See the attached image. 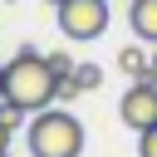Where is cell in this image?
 I'll use <instances>...</instances> for the list:
<instances>
[{"instance_id":"cell-8","label":"cell","mask_w":157,"mask_h":157,"mask_svg":"<svg viewBox=\"0 0 157 157\" xmlns=\"http://www.w3.org/2000/svg\"><path fill=\"white\" fill-rule=\"evenodd\" d=\"M44 59H49V69H54V78H69V74H74V59H69L64 49H54V54H44Z\"/></svg>"},{"instance_id":"cell-7","label":"cell","mask_w":157,"mask_h":157,"mask_svg":"<svg viewBox=\"0 0 157 157\" xmlns=\"http://www.w3.org/2000/svg\"><path fill=\"white\" fill-rule=\"evenodd\" d=\"M74 83L88 93V88H98V83H103V69H98V64H74Z\"/></svg>"},{"instance_id":"cell-3","label":"cell","mask_w":157,"mask_h":157,"mask_svg":"<svg viewBox=\"0 0 157 157\" xmlns=\"http://www.w3.org/2000/svg\"><path fill=\"white\" fill-rule=\"evenodd\" d=\"M54 15H59V34L64 39H98L103 29H108V0H64V5H54Z\"/></svg>"},{"instance_id":"cell-12","label":"cell","mask_w":157,"mask_h":157,"mask_svg":"<svg viewBox=\"0 0 157 157\" xmlns=\"http://www.w3.org/2000/svg\"><path fill=\"white\" fill-rule=\"evenodd\" d=\"M142 78H152V83H157V49L147 54V74H142Z\"/></svg>"},{"instance_id":"cell-9","label":"cell","mask_w":157,"mask_h":157,"mask_svg":"<svg viewBox=\"0 0 157 157\" xmlns=\"http://www.w3.org/2000/svg\"><path fill=\"white\" fill-rule=\"evenodd\" d=\"M137 152H142V157H157V123H152L147 132H137Z\"/></svg>"},{"instance_id":"cell-2","label":"cell","mask_w":157,"mask_h":157,"mask_svg":"<svg viewBox=\"0 0 157 157\" xmlns=\"http://www.w3.org/2000/svg\"><path fill=\"white\" fill-rule=\"evenodd\" d=\"M29 152L34 157H78L83 152V123L69 113V108H39L29 118V132H25Z\"/></svg>"},{"instance_id":"cell-13","label":"cell","mask_w":157,"mask_h":157,"mask_svg":"<svg viewBox=\"0 0 157 157\" xmlns=\"http://www.w3.org/2000/svg\"><path fill=\"white\" fill-rule=\"evenodd\" d=\"M0 98H5V64H0Z\"/></svg>"},{"instance_id":"cell-4","label":"cell","mask_w":157,"mask_h":157,"mask_svg":"<svg viewBox=\"0 0 157 157\" xmlns=\"http://www.w3.org/2000/svg\"><path fill=\"white\" fill-rule=\"evenodd\" d=\"M118 118H123V128L147 132L157 123V83L152 78H132V88L118 98Z\"/></svg>"},{"instance_id":"cell-1","label":"cell","mask_w":157,"mask_h":157,"mask_svg":"<svg viewBox=\"0 0 157 157\" xmlns=\"http://www.w3.org/2000/svg\"><path fill=\"white\" fill-rule=\"evenodd\" d=\"M5 98L20 103L25 113H39V108H49L59 98V78H54V69H49V59L39 49L20 44L15 59H5Z\"/></svg>"},{"instance_id":"cell-10","label":"cell","mask_w":157,"mask_h":157,"mask_svg":"<svg viewBox=\"0 0 157 157\" xmlns=\"http://www.w3.org/2000/svg\"><path fill=\"white\" fill-rule=\"evenodd\" d=\"M78 93H83V88L74 83V74H69V78H59V103H74Z\"/></svg>"},{"instance_id":"cell-11","label":"cell","mask_w":157,"mask_h":157,"mask_svg":"<svg viewBox=\"0 0 157 157\" xmlns=\"http://www.w3.org/2000/svg\"><path fill=\"white\" fill-rule=\"evenodd\" d=\"M10 132H15V128H10L5 118H0V152H10Z\"/></svg>"},{"instance_id":"cell-6","label":"cell","mask_w":157,"mask_h":157,"mask_svg":"<svg viewBox=\"0 0 157 157\" xmlns=\"http://www.w3.org/2000/svg\"><path fill=\"white\" fill-rule=\"evenodd\" d=\"M118 69H123L128 78H142V74H147V54H142L137 44H128V49L118 54Z\"/></svg>"},{"instance_id":"cell-14","label":"cell","mask_w":157,"mask_h":157,"mask_svg":"<svg viewBox=\"0 0 157 157\" xmlns=\"http://www.w3.org/2000/svg\"><path fill=\"white\" fill-rule=\"evenodd\" d=\"M44 5H64V0H44Z\"/></svg>"},{"instance_id":"cell-5","label":"cell","mask_w":157,"mask_h":157,"mask_svg":"<svg viewBox=\"0 0 157 157\" xmlns=\"http://www.w3.org/2000/svg\"><path fill=\"white\" fill-rule=\"evenodd\" d=\"M128 25L142 44H157V0H132L128 5Z\"/></svg>"},{"instance_id":"cell-15","label":"cell","mask_w":157,"mask_h":157,"mask_svg":"<svg viewBox=\"0 0 157 157\" xmlns=\"http://www.w3.org/2000/svg\"><path fill=\"white\" fill-rule=\"evenodd\" d=\"M0 157H10V152H0Z\"/></svg>"}]
</instances>
